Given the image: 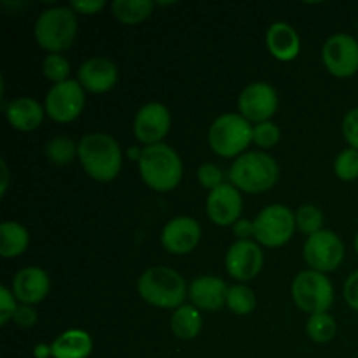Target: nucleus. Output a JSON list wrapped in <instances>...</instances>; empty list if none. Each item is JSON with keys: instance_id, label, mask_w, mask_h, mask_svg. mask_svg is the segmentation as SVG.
<instances>
[{"instance_id": "nucleus-1", "label": "nucleus", "mask_w": 358, "mask_h": 358, "mask_svg": "<svg viewBox=\"0 0 358 358\" xmlns=\"http://www.w3.org/2000/svg\"><path fill=\"white\" fill-rule=\"evenodd\" d=\"M77 145V159L93 180L107 184L119 177L122 168V150L114 136L107 133H87Z\"/></svg>"}, {"instance_id": "nucleus-2", "label": "nucleus", "mask_w": 358, "mask_h": 358, "mask_svg": "<svg viewBox=\"0 0 358 358\" xmlns=\"http://www.w3.org/2000/svg\"><path fill=\"white\" fill-rule=\"evenodd\" d=\"M138 296L147 304L159 310H177L189 297V285L185 278L166 266H154L140 275L136 283Z\"/></svg>"}, {"instance_id": "nucleus-3", "label": "nucleus", "mask_w": 358, "mask_h": 358, "mask_svg": "<svg viewBox=\"0 0 358 358\" xmlns=\"http://www.w3.org/2000/svg\"><path fill=\"white\" fill-rule=\"evenodd\" d=\"M138 171L147 187L156 192H170L184 177V163L173 147L166 143L143 147Z\"/></svg>"}, {"instance_id": "nucleus-4", "label": "nucleus", "mask_w": 358, "mask_h": 358, "mask_svg": "<svg viewBox=\"0 0 358 358\" xmlns=\"http://www.w3.org/2000/svg\"><path fill=\"white\" fill-rule=\"evenodd\" d=\"M280 177L276 159L261 150H248L234 159L229 170V182L240 192L261 194L275 187Z\"/></svg>"}, {"instance_id": "nucleus-5", "label": "nucleus", "mask_w": 358, "mask_h": 358, "mask_svg": "<svg viewBox=\"0 0 358 358\" xmlns=\"http://www.w3.org/2000/svg\"><path fill=\"white\" fill-rule=\"evenodd\" d=\"M35 42L48 55H62L72 48L77 37V16L70 6H55L42 10L34 27Z\"/></svg>"}, {"instance_id": "nucleus-6", "label": "nucleus", "mask_w": 358, "mask_h": 358, "mask_svg": "<svg viewBox=\"0 0 358 358\" xmlns=\"http://www.w3.org/2000/svg\"><path fill=\"white\" fill-rule=\"evenodd\" d=\"M254 142V126L238 112H227L212 122L208 131L210 149L224 159H236L248 152Z\"/></svg>"}, {"instance_id": "nucleus-7", "label": "nucleus", "mask_w": 358, "mask_h": 358, "mask_svg": "<svg viewBox=\"0 0 358 358\" xmlns=\"http://www.w3.org/2000/svg\"><path fill=\"white\" fill-rule=\"evenodd\" d=\"M292 299L301 311L311 315L329 313L334 303V287L327 275L304 269L292 282Z\"/></svg>"}, {"instance_id": "nucleus-8", "label": "nucleus", "mask_w": 358, "mask_h": 358, "mask_svg": "<svg viewBox=\"0 0 358 358\" xmlns=\"http://www.w3.org/2000/svg\"><path fill=\"white\" fill-rule=\"evenodd\" d=\"M255 241L266 248H278L289 243L296 233V213L285 205H269L254 219Z\"/></svg>"}, {"instance_id": "nucleus-9", "label": "nucleus", "mask_w": 358, "mask_h": 358, "mask_svg": "<svg viewBox=\"0 0 358 358\" xmlns=\"http://www.w3.org/2000/svg\"><path fill=\"white\" fill-rule=\"evenodd\" d=\"M303 257L310 269L327 275L341 266L345 259V245L334 231L322 229L306 238Z\"/></svg>"}, {"instance_id": "nucleus-10", "label": "nucleus", "mask_w": 358, "mask_h": 358, "mask_svg": "<svg viewBox=\"0 0 358 358\" xmlns=\"http://www.w3.org/2000/svg\"><path fill=\"white\" fill-rule=\"evenodd\" d=\"M86 105V94L79 80L69 79L65 83L52 84L45 94L44 108L45 114L56 122H72L83 114Z\"/></svg>"}, {"instance_id": "nucleus-11", "label": "nucleus", "mask_w": 358, "mask_h": 358, "mask_svg": "<svg viewBox=\"0 0 358 358\" xmlns=\"http://www.w3.org/2000/svg\"><path fill=\"white\" fill-rule=\"evenodd\" d=\"M322 62L329 73L348 79L358 72V41L348 34H334L324 42Z\"/></svg>"}, {"instance_id": "nucleus-12", "label": "nucleus", "mask_w": 358, "mask_h": 358, "mask_svg": "<svg viewBox=\"0 0 358 358\" xmlns=\"http://www.w3.org/2000/svg\"><path fill=\"white\" fill-rule=\"evenodd\" d=\"M171 128V114L166 105L149 101L138 108L133 119V135L143 147L163 143Z\"/></svg>"}, {"instance_id": "nucleus-13", "label": "nucleus", "mask_w": 358, "mask_h": 358, "mask_svg": "<svg viewBox=\"0 0 358 358\" xmlns=\"http://www.w3.org/2000/svg\"><path fill=\"white\" fill-rule=\"evenodd\" d=\"M238 110L254 124L271 121L278 110V93L271 84L262 80L248 84L238 96Z\"/></svg>"}, {"instance_id": "nucleus-14", "label": "nucleus", "mask_w": 358, "mask_h": 358, "mask_svg": "<svg viewBox=\"0 0 358 358\" xmlns=\"http://www.w3.org/2000/svg\"><path fill=\"white\" fill-rule=\"evenodd\" d=\"M262 266H264L262 248L252 240H236L226 254L227 275L240 283L254 280L262 271Z\"/></svg>"}, {"instance_id": "nucleus-15", "label": "nucleus", "mask_w": 358, "mask_h": 358, "mask_svg": "<svg viewBox=\"0 0 358 358\" xmlns=\"http://www.w3.org/2000/svg\"><path fill=\"white\" fill-rule=\"evenodd\" d=\"M201 226L187 215L175 217L164 224L161 231V245L171 255H187L201 241Z\"/></svg>"}, {"instance_id": "nucleus-16", "label": "nucleus", "mask_w": 358, "mask_h": 358, "mask_svg": "<svg viewBox=\"0 0 358 358\" xmlns=\"http://www.w3.org/2000/svg\"><path fill=\"white\" fill-rule=\"evenodd\" d=\"M241 212H243V198L231 182L210 191L206 198V215L215 226L233 227L241 219Z\"/></svg>"}, {"instance_id": "nucleus-17", "label": "nucleus", "mask_w": 358, "mask_h": 358, "mask_svg": "<svg viewBox=\"0 0 358 358\" xmlns=\"http://www.w3.org/2000/svg\"><path fill=\"white\" fill-rule=\"evenodd\" d=\"M77 80L84 91L103 94L110 91L119 80V70L112 59L105 56H93L79 66Z\"/></svg>"}, {"instance_id": "nucleus-18", "label": "nucleus", "mask_w": 358, "mask_h": 358, "mask_svg": "<svg viewBox=\"0 0 358 358\" xmlns=\"http://www.w3.org/2000/svg\"><path fill=\"white\" fill-rule=\"evenodd\" d=\"M10 290L21 304L34 306L48 297L49 290H51V280L42 268L28 266L14 275Z\"/></svg>"}, {"instance_id": "nucleus-19", "label": "nucleus", "mask_w": 358, "mask_h": 358, "mask_svg": "<svg viewBox=\"0 0 358 358\" xmlns=\"http://www.w3.org/2000/svg\"><path fill=\"white\" fill-rule=\"evenodd\" d=\"M229 287L222 278L212 275H203L189 283V299L192 306L203 311H219L226 304Z\"/></svg>"}, {"instance_id": "nucleus-20", "label": "nucleus", "mask_w": 358, "mask_h": 358, "mask_svg": "<svg viewBox=\"0 0 358 358\" xmlns=\"http://www.w3.org/2000/svg\"><path fill=\"white\" fill-rule=\"evenodd\" d=\"M266 45L275 59L282 63L294 62L301 52V38L296 28L285 21H275L266 31Z\"/></svg>"}, {"instance_id": "nucleus-21", "label": "nucleus", "mask_w": 358, "mask_h": 358, "mask_svg": "<svg viewBox=\"0 0 358 358\" xmlns=\"http://www.w3.org/2000/svg\"><path fill=\"white\" fill-rule=\"evenodd\" d=\"M45 115V108L35 98L20 96L10 100L6 105L7 122L17 131H35L42 124Z\"/></svg>"}, {"instance_id": "nucleus-22", "label": "nucleus", "mask_w": 358, "mask_h": 358, "mask_svg": "<svg viewBox=\"0 0 358 358\" xmlns=\"http://www.w3.org/2000/svg\"><path fill=\"white\" fill-rule=\"evenodd\" d=\"M52 358H87L93 352V339L83 329L62 332L51 345Z\"/></svg>"}, {"instance_id": "nucleus-23", "label": "nucleus", "mask_w": 358, "mask_h": 358, "mask_svg": "<svg viewBox=\"0 0 358 358\" xmlns=\"http://www.w3.org/2000/svg\"><path fill=\"white\" fill-rule=\"evenodd\" d=\"M0 236H2L0 255L3 259L20 257L30 245V233L23 224L16 220H3L0 224Z\"/></svg>"}, {"instance_id": "nucleus-24", "label": "nucleus", "mask_w": 358, "mask_h": 358, "mask_svg": "<svg viewBox=\"0 0 358 358\" xmlns=\"http://www.w3.org/2000/svg\"><path fill=\"white\" fill-rule=\"evenodd\" d=\"M171 331L182 341H191V339L198 338L203 327V317L201 311L192 304H182L180 308L173 311L171 315Z\"/></svg>"}, {"instance_id": "nucleus-25", "label": "nucleus", "mask_w": 358, "mask_h": 358, "mask_svg": "<svg viewBox=\"0 0 358 358\" xmlns=\"http://www.w3.org/2000/svg\"><path fill=\"white\" fill-rule=\"evenodd\" d=\"M156 2L152 0H114L110 10L122 24H138L152 14Z\"/></svg>"}, {"instance_id": "nucleus-26", "label": "nucleus", "mask_w": 358, "mask_h": 358, "mask_svg": "<svg viewBox=\"0 0 358 358\" xmlns=\"http://www.w3.org/2000/svg\"><path fill=\"white\" fill-rule=\"evenodd\" d=\"M255 292L245 283H234L227 290V299L226 306L231 313L238 315V317H245V315H250L255 310Z\"/></svg>"}, {"instance_id": "nucleus-27", "label": "nucleus", "mask_w": 358, "mask_h": 358, "mask_svg": "<svg viewBox=\"0 0 358 358\" xmlns=\"http://www.w3.org/2000/svg\"><path fill=\"white\" fill-rule=\"evenodd\" d=\"M336 332H338V324L331 313H317L308 318L306 334L310 336L311 341L324 345L336 338Z\"/></svg>"}, {"instance_id": "nucleus-28", "label": "nucleus", "mask_w": 358, "mask_h": 358, "mask_svg": "<svg viewBox=\"0 0 358 358\" xmlns=\"http://www.w3.org/2000/svg\"><path fill=\"white\" fill-rule=\"evenodd\" d=\"M77 149L79 145L73 143V140L69 136H55L45 145V157L49 159V163L56 164V166H65L76 159Z\"/></svg>"}, {"instance_id": "nucleus-29", "label": "nucleus", "mask_w": 358, "mask_h": 358, "mask_svg": "<svg viewBox=\"0 0 358 358\" xmlns=\"http://www.w3.org/2000/svg\"><path fill=\"white\" fill-rule=\"evenodd\" d=\"M296 226L306 236L324 229V213L317 205H301L296 210Z\"/></svg>"}, {"instance_id": "nucleus-30", "label": "nucleus", "mask_w": 358, "mask_h": 358, "mask_svg": "<svg viewBox=\"0 0 358 358\" xmlns=\"http://www.w3.org/2000/svg\"><path fill=\"white\" fill-rule=\"evenodd\" d=\"M42 73L52 84L65 83L70 76V62L63 55H48L42 59Z\"/></svg>"}, {"instance_id": "nucleus-31", "label": "nucleus", "mask_w": 358, "mask_h": 358, "mask_svg": "<svg viewBox=\"0 0 358 358\" xmlns=\"http://www.w3.org/2000/svg\"><path fill=\"white\" fill-rule=\"evenodd\" d=\"M336 177L345 182H353L358 178V150L348 149L341 150L334 161Z\"/></svg>"}, {"instance_id": "nucleus-32", "label": "nucleus", "mask_w": 358, "mask_h": 358, "mask_svg": "<svg viewBox=\"0 0 358 358\" xmlns=\"http://www.w3.org/2000/svg\"><path fill=\"white\" fill-rule=\"evenodd\" d=\"M280 138H282V131H280L278 124H275L273 121L254 124V143L261 149H271V147L278 145Z\"/></svg>"}, {"instance_id": "nucleus-33", "label": "nucleus", "mask_w": 358, "mask_h": 358, "mask_svg": "<svg viewBox=\"0 0 358 358\" xmlns=\"http://www.w3.org/2000/svg\"><path fill=\"white\" fill-rule=\"evenodd\" d=\"M198 180L199 184L205 189H208V191H213V189L226 184V182H224L222 170L213 163H203L201 166L198 168Z\"/></svg>"}, {"instance_id": "nucleus-34", "label": "nucleus", "mask_w": 358, "mask_h": 358, "mask_svg": "<svg viewBox=\"0 0 358 358\" xmlns=\"http://www.w3.org/2000/svg\"><path fill=\"white\" fill-rule=\"evenodd\" d=\"M17 299L9 287H0V325H7L13 320L17 310Z\"/></svg>"}, {"instance_id": "nucleus-35", "label": "nucleus", "mask_w": 358, "mask_h": 358, "mask_svg": "<svg viewBox=\"0 0 358 358\" xmlns=\"http://www.w3.org/2000/svg\"><path fill=\"white\" fill-rule=\"evenodd\" d=\"M341 129L346 143H348L352 149L358 150V107L346 112L345 119H343Z\"/></svg>"}, {"instance_id": "nucleus-36", "label": "nucleus", "mask_w": 358, "mask_h": 358, "mask_svg": "<svg viewBox=\"0 0 358 358\" xmlns=\"http://www.w3.org/2000/svg\"><path fill=\"white\" fill-rule=\"evenodd\" d=\"M13 322L21 329H30L34 327L38 322V313L35 311L34 306H28V304H20V308L14 313Z\"/></svg>"}, {"instance_id": "nucleus-37", "label": "nucleus", "mask_w": 358, "mask_h": 358, "mask_svg": "<svg viewBox=\"0 0 358 358\" xmlns=\"http://www.w3.org/2000/svg\"><path fill=\"white\" fill-rule=\"evenodd\" d=\"M105 6H107L105 0H73V2H70V9H72L73 13L86 14V16L98 14Z\"/></svg>"}, {"instance_id": "nucleus-38", "label": "nucleus", "mask_w": 358, "mask_h": 358, "mask_svg": "<svg viewBox=\"0 0 358 358\" xmlns=\"http://www.w3.org/2000/svg\"><path fill=\"white\" fill-rule=\"evenodd\" d=\"M343 297L353 311H358V271L352 273L346 278L345 287H343Z\"/></svg>"}, {"instance_id": "nucleus-39", "label": "nucleus", "mask_w": 358, "mask_h": 358, "mask_svg": "<svg viewBox=\"0 0 358 358\" xmlns=\"http://www.w3.org/2000/svg\"><path fill=\"white\" fill-rule=\"evenodd\" d=\"M233 234L238 238V241L252 240V238L255 236L254 220L240 219V220H238V222L233 226Z\"/></svg>"}, {"instance_id": "nucleus-40", "label": "nucleus", "mask_w": 358, "mask_h": 358, "mask_svg": "<svg viewBox=\"0 0 358 358\" xmlns=\"http://www.w3.org/2000/svg\"><path fill=\"white\" fill-rule=\"evenodd\" d=\"M34 357L35 358H49V357H52L51 345H44V343H41V345L35 346V348H34Z\"/></svg>"}, {"instance_id": "nucleus-41", "label": "nucleus", "mask_w": 358, "mask_h": 358, "mask_svg": "<svg viewBox=\"0 0 358 358\" xmlns=\"http://www.w3.org/2000/svg\"><path fill=\"white\" fill-rule=\"evenodd\" d=\"M0 171H2V189H0V192L3 196L7 192V185H9V166H7L6 159L0 161Z\"/></svg>"}, {"instance_id": "nucleus-42", "label": "nucleus", "mask_w": 358, "mask_h": 358, "mask_svg": "<svg viewBox=\"0 0 358 358\" xmlns=\"http://www.w3.org/2000/svg\"><path fill=\"white\" fill-rule=\"evenodd\" d=\"M142 152H143V149H140L138 145L128 147V150H126V157H128V159H131V161H136V163H140Z\"/></svg>"}, {"instance_id": "nucleus-43", "label": "nucleus", "mask_w": 358, "mask_h": 358, "mask_svg": "<svg viewBox=\"0 0 358 358\" xmlns=\"http://www.w3.org/2000/svg\"><path fill=\"white\" fill-rule=\"evenodd\" d=\"M355 250H357V254H358V233H357V236H355Z\"/></svg>"}, {"instance_id": "nucleus-44", "label": "nucleus", "mask_w": 358, "mask_h": 358, "mask_svg": "<svg viewBox=\"0 0 358 358\" xmlns=\"http://www.w3.org/2000/svg\"><path fill=\"white\" fill-rule=\"evenodd\" d=\"M357 30H358V27H357Z\"/></svg>"}]
</instances>
